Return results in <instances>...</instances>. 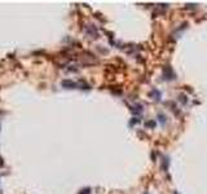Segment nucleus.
<instances>
[{
	"label": "nucleus",
	"mask_w": 207,
	"mask_h": 194,
	"mask_svg": "<svg viewBox=\"0 0 207 194\" xmlns=\"http://www.w3.org/2000/svg\"><path fill=\"white\" fill-rule=\"evenodd\" d=\"M163 78L166 80L175 79V74H173V71H172V67H170V66L163 67Z\"/></svg>",
	"instance_id": "nucleus-1"
},
{
	"label": "nucleus",
	"mask_w": 207,
	"mask_h": 194,
	"mask_svg": "<svg viewBox=\"0 0 207 194\" xmlns=\"http://www.w3.org/2000/svg\"><path fill=\"white\" fill-rule=\"evenodd\" d=\"M62 85H63L65 88H76V87H79L78 83L73 82V80H63V82H62Z\"/></svg>",
	"instance_id": "nucleus-2"
},
{
	"label": "nucleus",
	"mask_w": 207,
	"mask_h": 194,
	"mask_svg": "<svg viewBox=\"0 0 207 194\" xmlns=\"http://www.w3.org/2000/svg\"><path fill=\"white\" fill-rule=\"evenodd\" d=\"M150 97H153L155 101H159V100H161V92L154 88V89H151V92H150Z\"/></svg>",
	"instance_id": "nucleus-3"
},
{
	"label": "nucleus",
	"mask_w": 207,
	"mask_h": 194,
	"mask_svg": "<svg viewBox=\"0 0 207 194\" xmlns=\"http://www.w3.org/2000/svg\"><path fill=\"white\" fill-rule=\"evenodd\" d=\"M145 126L148 127V128H155V126H157V122L154 120V119H151V120H148L145 123Z\"/></svg>",
	"instance_id": "nucleus-4"
},
{
	"label": "nucleus",
	"mask_w": 207,
	"mask_h": 194,
	"mask_svg": "<svg viewBox=\"0 0 207 194\" xmlns=\"http://www.w3.org/2000/svg\"><path fill=\"white\" fill-rule=\"evenodd\" d=\"M131 110H132V113H133V114H139V113L142 111V106H141V105H136V106H133Z\"/></svg>",
	"instance_id": "nucleus-5"
},
{
	"label": "nucleus",
	"mask_w": 207,
	"mask_h": 194,
	"mask_svg": "<svg viewBox=\"0 0 207 194\" xmlns=\"http://www.w3.org/2000/svg\"><path fill=\"white\" fill-rule=\"evenodd\" d=\"M158 119H159V122H161L162 124H166V115L164 114L159 113V114H158Z\"/></svg>",
	"instance_id": "nucleus-6"
},
{
	"label": "nucleus",
	"mask_w": 207,
	"mask_h": 194,
	"mask_svg": "<svg viewBox=\"0 0 207 194\" xmlns=\"http://www.w3.org/2000/svg\"><path fill=\"white\" fill-rule=\"evenodd\" d=\"M179 98H180V101L183 102V104H186V96H183V95H180V97H179Z\"/></svg>",
	"instance_id": "nucleus-7"
},
{
	"label": "nucleus",
	"mask_w": 207,
	"mask_h": 194,
	"mask_svg": "<svg viewBox=\"0 0 207 194\" xmlns=\"http://www.w3.org/2000/svg\"><path fill=\"white\" fill-rule=\"evenodd\" d=\"M89 192H91V189H88V188H87V189L82 190V193H80V194H89Z\"/></svg>",
	"instance_id": "nucleus-8"
},
{
	"label": "nucleus",
	"mask_w": 207,
	"mask_h": 194,
	"mask_svg": "<svg viewBox=\"0 0 207 194\" xmlns=\"http://www.w3.org/2000/svg\"><path fill=\"white\" fill-rule=\"evenodd\" d=\"M175 194H177V193H175Z\"/></svg>",
	"instance_id": "nucleus-9"
}]
</instances>
